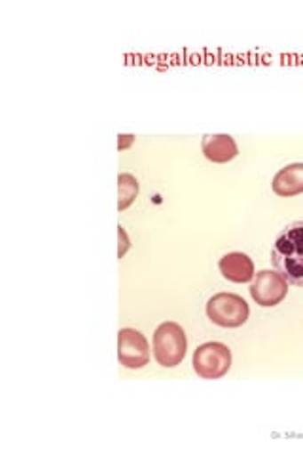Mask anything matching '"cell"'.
<instances>
[{
	"instance_id": "1",
	"label": "cell",
	"mask_w": 303,
	"mask_h": 456,
	"mask_svg": "<svg viewBox=\"0 0 303 456\" xmlns=\"http://www.w3.org/2000/svg\"><path fill=\"white\" fill-rule=\"evenodd\" d=\"M271 263L288 283L303 288V219L286 224L277 234Z\"/></svg>"
},
{
	"instance_id": "2",
	"label": "cell",
	"mask_w": 303,
	"mask_h": 456,
	"mask_svg": "<svg viewBox=\"0 0 303 456\" xmlns=\"http://www.w3.org/2000/svg\"><path fill=\"white\" fill-rule=\"evenodd\" d=\"M187 350V340L182 327L175 322H165L154 333V358L165 369L182 363Z\"/></svg>"
},
{
	"instance_id": "3",
	"label": "cell",
	"mask_w": 303,
	"mask_h": 456,
	"mask_svg": "<svg viewBox=\"0 0 303 456\" xmlns=\"http://www.w3.org/2000/svg\"><path fill=\"white\" fill-rule=\"evenodd\" d=\"M207 316L212 323L234 330L247 323L251 316V308L243 297L234 293H219L207 303Z\"/></svg>"
},
{
	"instance_id": "4",
	"label": "cell",
	"mask_w": 303,
	"mask_h": 456,
	"mask_svg": "<svg viewBox=\"0 0 303 456\" xmlns=\"http://www.w3.org/2000/svg\"><path fill=\"white\" fill-rule=\"evenodd\" d=\"M229 367H232V350L222 342H205L194 354V370L203 379H220Z\"/></svg>"
},
{
	"instance_id": "5",
	"label": "cell",
	"mask_w": 303,
	"mask_h": 456,
	"mask_svg": "<svg viewBox=\"0 0 303 456\" xmlns=\"http://www.w3.org/2000/svg\"><path fill=\"white\" fill-rule=\"evenodd\" d=\"M251 295L254 298V303H258L259 306H277L288 295V281L283 278V274L277 273V270H259L258 274H254Z\"/></svg>"
},
{
	"instance_id": "6",
	"label": "cell",
	"mask_w": 303,
	"mask_h": 456,
	"mask_svg": "<svg viewBox=\"0 0 303 456\" xmlns=\"http://www.w3.org/2000/svg\"><path fill=\"white\" fill-rule=\"evenodd\" d=\"M118 360L127 369H142L150 362L148 340L137 330H120L118 333Z\"/></svg>"
},
{
	"instance_id": "7",
	"label": "cell",
	"mask_w": 303,
	"mask_h": 456,
	"mask_svg": "<svg viewBox=\"0 0 303 456\" xmlns=\"http://www.w3.org/2000/svg\"><path fill=\"white\" fill-rule=\"evenodd\" d=\"M201 151H203L205 159L214 164H226L239 154L235 139L226 134L203 135V139H201Z\"/></svg>"
},
{
	"instance_id": "8",
	"label": "cell",
	"mask_w": 303,
	"mask_h": 456,
	"mask_svg": "<svg viewBox=\"0 0 303 456\" xmlns=\"http://www.w3.org/2000/svg\"><path fill=\"white\" fill-rule=\"evenodd\" d=\"M220 273L226 280L234 281V283H247L254 280V263L249 255L244 253H227L224 255L220 263Z\"/></svg>"
},
{
	"instance_id": "9",
	"label": "cell",
	"mask_w": 303,
	"mask_h": 456,
	"mask_svg": "<svg viewBox=\"0 0 303 456\" xmlns=\"http://www.w3.org/2000/svg\"><path fill=\"white\" fill-rule=\"evenodd\" d=\"M273 192L279 196H298L303 192V162L288 164L273 177Z\"/></svg>"
},
{
	"instance_id": "10",
	"label": "cell",
	"mask_w": 303,
	"mask_h": 456,
	"mask_svg": "<svg viewBox=\"0 0 303 456\" xmlns=\"http://www.w3.org/2000/svg\"><path fill=\"white\" fill-rule=\"evenodd\" d=\"M139 194V181L132 174L118 175V209L124 211L135 202Z\"/></svg>"
},
{
	"instance_id": "11",
	"label": "cell",
	"mask_w": 303,
	"mask_h": 456,
	"mask_svg": "<svg viewBox=\"0 0 303 456\" xmlns=\"http://www.w3.org/2000/svg\"><path fill=\"white\" fill-rule=\"evenodd\" d=\"M118 238H120V248H118V259H122V256L127 253L129 249V238H127V232L124 231L122 226H118Z\"/></svg>"
},
{
	"instance_id": "12",
	"label": "cell",
	"mask_w": 303,
	"mask_h": 456,
	"mask_svg": "<svg viewBox=\"0 0 303 456\" xmlns=\"http://www.w3.org/2000/svg\"><path fill=\"white\" fill-rule=\"evenodd\" d=\"M133 141H135V135H132V134H129V135H120V137H118V149H120V151L129 149V147L133 145Z\"/></svg>"
}]
</instances>
